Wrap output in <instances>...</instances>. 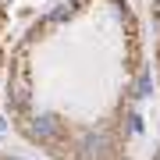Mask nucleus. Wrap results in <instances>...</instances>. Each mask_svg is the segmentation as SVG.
Segmentation results:
<instances>
[{"mask_svg":"<svg viewBox=\"0 0 160 160\" xmlns=\"http://www.w3.org/2000/svg\"><path fill=\"white\" fill-rule=\"evenodd\" d=\"M32 135H39V139H53V135H57V121H53L50 114L36 118V121H32Z\"/></svg>","mask_w":160,"mask_h":160,"instance_id":"1","label":"nucleus"},{"mask_svg":"<svg viewBox=\"0 0 160 160\" xmlns=\"http://www.w3.org/2000/svg\"><path fill=\"white\" fill-rule=\"evenodd\" d=\"M107 142H103V135H86V153H103Z\"/></svg>","mask_w":160,"mask_h":160,"instance_id":"2","label":"nucleus"}]
</instances>
